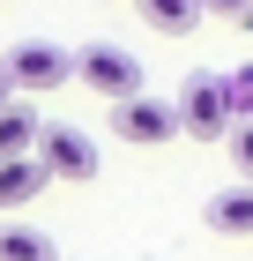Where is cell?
<instances>
[{
	"mask_svg": "<svg viewBox=\"0 0 253 261\" xmlns=\"http://www.w3.org/2000/svg\"><path fill=\"white\" fill-rule=\"evenodd\" d=\"M231 112H238V97H231V82L223 75H209V67H194L186 75V90H179V127L194 142H231Z\"/></svg>",
	"mask_w": 253,
	"mask_h": 261,
	"instance_id": "6da1fadb",
	"label": "cell"
},
{
	"mask_svg": "<svg viewBox=\"0 0 253 261\" xmlns=\"http://www.w3.org/2000/svg\"><path fill=\"white\" fill-rule=\"evenodd\" d=\"M8 82H15L22 97H45V90H60V82H75V53L67 45H45V38H22L8 45Z\"/></svg>",
	"mask_w": 253,
	"mask_h": 261,
	"instance_id": "7a4b0ae2",
	"label": "cell"
},
{
	"mask_svg": "<svg viewBox=\"0 0 253 261\" xmlns=\"http://www.w3.org/2000/svg\"><path fill=\"white\" fill-rule=\"evenodd\" d=\"M75 75L90 82L97 97H112V105L142 97V60L127 53V45H82V53H75Z\"/></svg>",
	"mask_w": 253,
	"mask_h": 261,
	"instance_id": "3957f363",
	"label": "cell"
},
{
	"mask_svg": "<svg viewBox=\"0 0 253 261\" xmlns=\"http://www.w3.org/2000/svg\"><path fill=\"white\" fill-rule=\"evenodd\" d=\"M112 135L134 142V149H156V142L186 135V127H179V105H164V97H127V105H112Z\"/></svg>",
	"mask_w": 253,
	"mask_h": 261,
	"instance_id": "277c9868",
	"label": "cell"
},
{
	"mask_svg": "<svg viewBox=\"0 0 253 261\" xmlns=\"http://www.w3.org/2000/svg\"><path fill=\"white\" fill-rule=\"evenodd\" d=\"M38 164L52 179H97V142L67 120H45V142H38Z\"/></svg>",
	"mask_w": 253,
	"mask_h": 261,
	"instance_id": "5b68a950",
	"label": "cell"
},
{
	"mask_svg": "<svg viewBox=\"0 0 253 261\" xmlns=\"http://www.w3.org/2000/svg\"><path fill=\"white\" fill-rule=\"evenodd\" d=\"M209 231H223V239H253V187L238 179V187H216L209 194Z\"/></svg>",
	"mask_w": 253,
	"mask_h": 261,
	"instance_id": "8992f818",
	"label": "cell"
},
{
	"mask_svg": "<svg viewBox=\"0 0 253 261\" xmlns=\"http://www.w3.org/2000/svg\"><path fill=\"white\" fill-rule=\"evenodd\" d=\"M38 142H45V120L30 112V105H8L0 112V164H15V157H38Z\"/></svg>",
	"mask_w": 253,
	"mask_h": 261,
	"instance_id": "52a82bcc",
	"label": "cell"
},
{
	"mask_svg": "<svg viewBox=\"0 0 253 261\" xmlns=\"http://www.w3.org/2000/svg\"><path fill=\"white\" fill-rule=\"evenodd\" d=\"M45 179H52V172H45L38 157L0 164V209H22V201H38V194H45Z\"/></svg>",
	"mask_w": 253,
	"mask_h": 261,
	"instance_id": "ba28073f",
	"label": "cell"
},
{
	"mask_svg": "<svg viewBox=\"0 0 253 261\" xmlns=\"http://www.w3.org/2000/svg\"><path fill=\"white\" fill-rule=\"evenodd\" d=\"M134 8H142L149 30H164V38H186V30L201 22V0H134Z\"/></svg>",
	"mask_w": 253,
	"mask_h": 261,
	"instance_id": "9c48e42d",
	"label": "cell"
},
{
	"mask_svg": "<svg viewBox=\"0 0 253 261\" xmlns=\"http://www.w3.org/2000/svg\"><path fill=\"white\" fill-rule=\"evenodd\" d=\"M0 261H60L52 231H30V224H0Z\"/></svg>",
	"mask_w": 253,
	"mask_h": 261,
	"instance_id": "30bf717a",
	"label": "cell"
},
{
	"mask_svg": "<svg viewBox=\"0 0 253 261\" xmlns=\"http://www.w3.org/2000/svg\"><path fill=\"white\" fill-rule=\"evenodd\" d=\"M231 164L246 172V187H253V112H246V120L231 127Z\"/></svg>",
	"mask_w": 253,
	"mask_h": 261,
	"instance_id": "8fae6325",
	"label": "cell"
},
{
	"mask_svg": "<svg viewBox=\"0 0 253 261\" xmlns=\"http://www.w3.org/2000/svg\"><path fill=\"white\" fill-rule=\"evenodd\" d=\"M201 15H216V22H231V30H246V22H253V0H201Z\"/></svg>",
	"mask_w": 253,
	"mask_h": 261,
	"instance_id": "7c38bea8",
	"label": "cell"
},
{
	"mask_svg": "<svg viewBox=\"0 0 253 261\" xmlns=\"http://www.w3.org/2000/svg\"><path fill=\"white\" fill-rule=\"evenodd\" d=\"M8 105H15V82H8V67H0V112H8Z\"/></svg>",
	"mask_w": 253,
	"mask_h": 261,
	"instance_id": "4fadbf2b",
	"label": "cell"
}]
</instances>
